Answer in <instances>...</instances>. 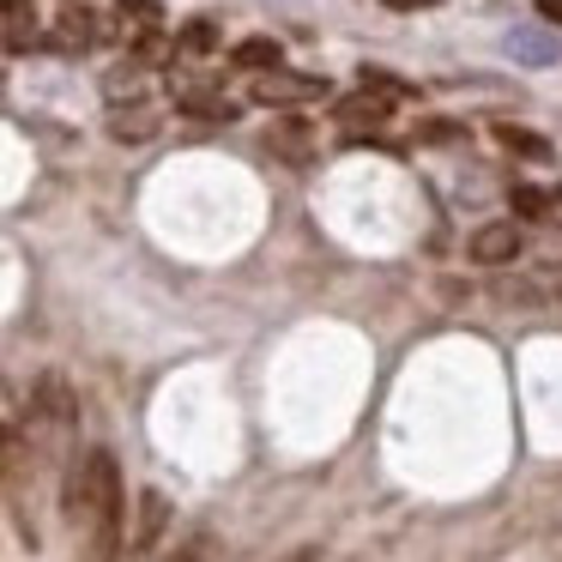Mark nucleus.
<instances>
[{
    "label": "nucleus",
    "instance_id": "nucleus-1",
    "mask_svg": "<svg viewBox=\"0 0 562 562\" xmlns=\"http://www.w3.org/2000/svg\"><path fill=\"white\" fill-rule=\"evenodd\" d=\"M67 514L91 526H115L122 514V477H115V453L110 448H91L86 460L67 472Z\"/></svg>",
    "mask_w": 562,
    "mask_h": 562
},
{
    "label": "nucleus",
    "instance_id": "nucleus-2",
    "mask_svg": "<svg viewBox=\"0 0 562 562\" xmlns=\"http://www.w3.org/2000/svg\"><path fill=\"white\" fill-rule=\"evenodd\" d=\"M502 49H508L514 67H557L562 61V37L557 31H538V25H514L502 37Z\"/></svg>",
    "mask_w": 562,
    "mask_h": 562
},
{
    "label": "nucleus",
    "instance_id": "nucleus-3",
    "mask_svg": "<svg viewBox=\"0 0 562 562\" xmlns=\"http://www.w3.org/2000/svg\"><path fill=\"white\" fill-rule=\"evenodd\" d=\"M308 98H327V79L315 74H260L255 79V103H308Z\"/></svg>",
    "mask_w": 562,
    "mask_h": 562
},
{
    "label": "nucleus",
    "instance_id": "nucleus-4",
    "mask_svg": "<svg viewBox=\"0 0 562 562\" xmlns=\"http://www.w3.org/2000/svg\"><path fill=\"white\" fill-rule=\"evenodd\" d=\"M520 255V231L514 224H484V231L472 236V260L477 267H502V260Z\"/></svg>",
    "mask_w": 562,
    "mask_h": 562
},
{
    "label": "nucleus",
    "instance_id": "nucleus-5",
    "mask_svg": "<svg viewBox=\"0 0 562 562\" xmlns=\"http://www.w3.org/2000/svg\"><path fill=\"white\" fill-rule=\"evenodd\" d=\"M387 110H393V91L363 86V98H345L339 103V122L345 127H381V122H387Z\"/></svg>",
    "mask_w": 562,
    "mask_h": 562
},
{
    "label": "nucleus",
    "instance_id": "nucleus-6",
    "mask_svg": "<svg viewBox=\"0 0 562 562\" xmlns=\"http://www.w3.org/2000/svg\"><path fill=\"white\" fill-rule=\"evenodd\" d=\"M164 526H170V502H164L158 490H146V496H139V520H134V550H151Z\"/></svg>",
    "mask_w": 562,
    "mask_h": 562
},
{
    "label": "nucleus",
    "instance_id": "nucleus-7",
    "mask_svg": "<svg viewBox=\"0 0 562 562\" xmlns=\"http://www.w3.org/2000/svg\"><path fill=\"white\" fill-rule=\"evenodd\" d=\"M231 61L248 67V74H279L284 49H279L272 37H248V43H236V49H231Z\"/></svg>",
    "mask_w": 562,
    "mask_h": 562
},
{
    "label": "nucleus",
    "instance_id": "nucleus-8",
    "mask_svg": "<svg viewBox=\"0 0 562 562\" xmlns=\"http://www.w3.org/2000/svg\"><path fill=\"white\" fill-rule=\"evenodd\" d=\"M37 400H43V412H49L55 424H74V417H79V400H74V387H67V381L55 375V369L37 381Z\"/></svg>",
    "mask_w": 562,
    "mask_h": 562
},
{
    "label": "nucleus",
    "instance_id": "nucleus-9",
    "mask_svg": "<svg viewBox=\"0 0 562 562\" xmlns=\"http://www.w3.org/2000/svg\"><path fill=\"white\" fill-rule=\"evenodd\" d=\"M31 31H37V7L31 0H7V49H25L31 43Z\"/></svg>",
    "mask_w": 562,
    "mask_h": 562
},
{
    "label": "nucleus",
    "instance_id": "nucleus-10",
    "mask_svg": "<svg viewBox=\"0 0 562 562\" xmlns=\"http://www.w3.org/2000/svg\"><path fill=\"white\" fill-rule=\"evenodd\" d=\"M110 134L115 139H122V146H139V139H151V134H158V115H151V110H134V115H115V122H110Z\"/></svg>",
    "mask_w": 562,
    "mask_h": 562
},
{
    "label": "nucleus",
    "instance_id": "nucleus-11",
    "mask_svg": "<svg viewBox=\"0 0 562 562\" xmlns=\"http://www.w3.org/2000/svg\"><path fill=\"white\" fill-rule=\"evenodd\" d=\"M182 110L200 115V122H231L236 103L231 98H212V91H182Z\"/></svg>",
    "mask_w": 562,
    "mask_h": 562
},
{
    "label": "nucleus",
    "instance_id": "nucleus-12",
    "mask_svg": "<svg viewBox=\"0 0 562 562\" xmlns=\"http://www.w3.org/2000/svg\"><path fill=\"white\" fill-rule=\"evenodd\" d=\"M91 37H98V25H91V13H79V7H67V13H61V49H86Z\"/></svg>",
    "mask_w": 562,
    "mask_h": 562
},
{
    "label": "nucleus",
    "instance_id": "nucleus-13",
    "mask_svg": "<svg viewBox=\"0 0 562 562\" xmlns=\"http://www.w3.org/2000/svg\"><path fill=\"white\" fill-rule=\"evenodd\" d=\"M122 31H134V37H151V25H158V7L151 0H122Z\"/></svg>",
    "mask_w": 562,
    "mask_h": 562
},
{
    "label": "nucleus",
    "instance_id": "nucleus-14",
    "mask_svg": "<svg viewBox=\"0 0 562 562\" xmlns=\"http://www.w3.org/2000/svg\"><path fill=\"white\" fill-rule=\"evenodd\" d=\"M496 139H502L508 151H520V158H538V164L550 158V146H544L538 134H526V127H496Z\"/></svg>",
    "mask_w": 562,
    "mask_h": 562
},
{
    "label": "nucleus",
    "instance_id": "nucleus-15",
    "mask_svg": "<svg viewBox=\"0 0 562 562\" xmlns=\"http://www.w3.org/2000/svg\"><path fill=\"white\" fill-rule=\"evenodd\" d=\"M508 206L520 212V218H544V212H550V194H544V188H514Z\"/></svg>",
    "mask_w": 562,
    "mask_h": 562
},
{
    "label": "nucleus",
    "instance_id": "nucleus-16",
    "mask_svg": "<svg viewBox=\"0 0 562 562\" xmlns=\"http://www.w3.org/2000/svg\"><path fill=\"white\" fill-rule=\"evenodd\" d=\"M182 49H194V55L218 49V25H212V19H194V25L182 31Z\"/></svg>",
    "mask_w": 562,
    "mask_h": 562
},
{
    "label": "nucleus",
    "instance_id": "nucleus-17",
    "mask_svg": "<svg viewBox=\"0 0 562 562\" xmlns=\"http://www.w3.org/2000/svg\"><path fill=\"white\" fill-rule=\"evenodd\" d=\"M538 13H544L550 25H562V0H538Z\"/></svg>",
    "mask_w": 562,
    "mask_h": 562
},
{
    "label": "nucleus",
    "instance_id": "nucleus-18",
    "mask_svg": "<svg viewBox=\"0 0 562 562\" xmlns=\"http://www.w3.org/2000/svg\"><path fill=\"white\" fill-rule=\"evenodd\" d=\"M387 7H400V13H412V7H441V0H387Z\"/></svg>",
    "mask_w": 562,
    "mask_h": 562
},
{
    "label": "nucleus",
    "instance_id": "nucleus-19",
    "mask_svg": "<svg viewBox=\"0 0 562 562\" xmlns=\"http://www.w3.org/2000/svg\"><path fill=\"white\" fill-rule=\"evenodd\" d=\"M284 562H321V550H291Z\"/></svg>",
    "mask_w": 562,
    "mask_h": 562
},
{
    "label": "nucleus",
    "instance_id": "nucleus-20",
    "mask_svg": "<svg viewBox=\"0 0 562 562\" xmlns=\"http://www.w3.org/2000/svg\"><path fill=\"white\" fill-rule=\"evenodd\" d=\"M176 562H200V557H176Z\"/></svg>",
    "mask_w": 562,
    "mask_h": 562
}]
</instances>
